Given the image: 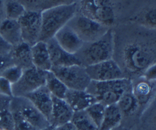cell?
<instances>
[{
	"label": "cell",
	"mask_w": 156,
	"mask_h": 130,
	"mask_svg": "<svg viewBox=\"0 0 156 130\" xmlns=\"http://www.w3.org/2000/svg\"><path fill=\"white\" fill-rule=\"evenodd\" d=\"M122 58L124 67L131 74L143 76L148 67L155 64V48L140 40H133L124 46Z\"/></svg>",
	"instance_id": "obj_1"
},
{
	"label": "cell",
	"mask_w": 156,
	"mask_h": 130,
	"mask_svg": "<svg viewBox=\"0 0 156 130\" xmlns=\"http://www.w3.org/2000/svg\"><path fill=\"white\" fill-rule=\"evenodd\" d=\"M77 13V2L71 5L57 6L41 12V33L39 41L46 43L53 38Z\"/></svg>",
	"instance_id": "obj_2"
},
{
	"label": "cell",
	"mask_w": 156,
	"mask_h": 130,
	"mask_svg": "<svg viewBox=\"0 0 156 130\" xmlns=\"http://www.w3.org/2000/svg\"><path fill=\"white\" fill-rule=\"evenodd\" d=\"M115 48V36L109 29L100 39L91 43H84L75 54L80 63L87 67L112 59Z\"/></svg>",
	"instance_id": "obj_3"
},
{
	"label": "cell",
	"mask_w": 156,
	"mask_h": 130,
	"mask_svg": "<svg viewBox=\"0 0 156 130\" xmlns=\"http://www.w3.org/2000/svg\"><path fill=\"white\" fill-rule=\"evenodd\" d=\"M132 83L127 78L115 80L92 81L86 90L94 96L97 102L105 106L117 104L126 92L131 90Z\"/></svg>",
	"instance_id": "obj_4"
},
{
	"label": "cell",
	"mask_w": 156,
	"mask_h": 130,
	"mask_svg": "<svg viewBox=\"0 0 156 130\" xmlns=\"http://www.w3.org/2000/svg\"><path fill=\"white\" fill-rule=\"evenodd\" d=\"M78 14L111 28L115 23V9L112 0H78Z\"/></svg>",
	"instance_id": "obj_5"
},
{
	"label": "cell",
	"mask_w": 156,
	"mask_h": 130,
	"mask_svg": "<svg viewBox=\"0 0 156 130\" xmlns=\"http://www.w3.org/2000/svg\"><path fill=\"white\" fill-rule=\"evenodd\" d=\"M84 43L100 39L110 28L80 14H76L67 23Z\"/></svg>",
	"instance_id": "obj_6"
},
{
	"label": "cell",
	"mask_w": 156,
	"mask_h": 130,
	"mask_svg": "<svg viewBox=\"0 0 156 130\" xmlns=\"http://www.w3.org/2000/svg\"><path fill=\"white\" fill-rule=\"evenodd\" d=\"M52 71L68 89L86 90L91 79L89 77L85 67L72 65L68 67H52Z\"/></svg>",
	"instance_id": "obj_7"
},
{
	"label": "cell",
	"mask_w": 156,
	"mask_h": 130,
	"mask_svg": "<svg viewBox=\"0 0 156 130\" xmlns=\"http://www.w3.org/2000/svg\"><path fill=\"white\" fill-rule=\"evenodd\" d=\"M10 109L18 113L34 129L41 130L50 125L47 119L25 97H13L10 101Z\"/></svg>",
	"instance_id": "obj_8"
},
{
	"label": "cell",
	"mask_w": 156,
	"mask_h": 130,
	"mask_svg": "<svg viewBox=\"0 0 156 130\" xmlns=\"http://www.w3.org/2000/svg\"><path fill=\"white\" fill-rule=\"evenodd\" d=\"M46 71L33 67L24 70L21 79L12 85L13 97H25L39 88L45 86Z\"/></svg>",
	"instance_id": "obj_9"
},
{
	"label": "cell",
	"mask_w": 156,
	"mask_h": 130,
	"mask_svg": "<svg viewBox=\"0 0 156 130\" xmlns=\"http://www.w3.org/2000/svg\"><path fill=\"white\" fill-rule=\"evenodd\" d=\"M85 68L92 81L102 82L125 78L122 69L112 59L87 66Z\"/></svg>",
	"instance_id": "obj_10"
},
{
	"label": "cell",
	"mask_w": 156,
	"mask_h": 130,
	"mask_svg": "<svg viewBox=\"0 0 156 130\" xmlns=\"http://www.w3.org/2000/svg\"><path fill=\"white\" fill-rule=\"evenodd\" d=\"M21 30L23 42L30 46L39 42L41 33V12L26 11L18 20Z\"/></svg>",
	"instance_id": "obj_11"
},
{
	"label": "cell",
	"mask_w": 156,
	"mask_h": 130,
	"mask_svg": "<svg viewBox=\"0 0 156 130\" xmlns=\"http://www.w3.org/2000/svg\"><path fill=\"white\" fill-rule=\"evenodd\" d=\"M52 67H68L81 65L75 54H70L65 51L58 44L54 37L46 42Z\"/></svg>",
	"instance_id": "obj_12"
},
{
	"label": "cell",
	"mask_w": 156,
	"mask_h": 130,
	"mask_svg": "<svg viewBox=\"0 0 156 130\" xmlns=\"http://www.w3.org/2000/svg\"><path fill=\"white\" fill-rule=\"evenodd\" d=\"M49 122L52 108V95L45 86L25 96Z\"/></svg>",
	"instance_id": "obj_13"
},
{
	"label": "cell",
	"mask_w": 156,
	"mask_h": 130,
	"mask_svg": "<svg viewBox=\"0 0 156 130\" xmlns=\"http://www.w3.org/2000/svg\"><path fill=\"white\" fill-rule=\"evenodd\" d=\"M54 39L65 51L73 54H75L84 44L77 33L67 24L56 33Z\"/></svg>",
	"instance_id": "obj_14"
},
{
	"label": "cell",
	"mask_w": 156,
	"mask_h": 130,
	"mask_svg": "<svg viewBox=\"0 0 156 130\" xmlns=\"http://www.w3.org/2000/svg\"><path fill=\"white\" fill-rule=\"evenodd\" d=\"M64 99L74 112L85 111L91 104L97 102L94 96L87 90L68 89Z\"/></svg>",
	"instance_id": "obj_15"
},
{
	"label": "cell",
	"mask_w": 156,
	"mask_h": 130,
	"mask_svg": "<svg viewBox=\"0 0 156 130\" xmlns=\"http://www.w3.org/2000/svg\"><path fill=\"white\" fill-rule=\"evenodd\" d=\"M74 111L65 99L52 96V108L49 123L58 126L71 120Z\"/></svg>",
	"instance_id": "obj_16"
},
{
	"label": "cell",
	"mask_w": 156,
	"mask_h": 130,
	"mask_svg": "<svg viewBox=\"0 0 156 130\" xmlns=\"http://www.w3.org/2000/svg\"><path fill=\"white\" fill-rule=\"evenodd\" d=\"M0 36L12 47L23 42L21 27L17 20L5 18L0 22Z\"/></svg>",
	"instance_id": "obj_17"
},
{
	"label": "cell",
	"mask_w": 156,
	"mask_h": 130,
	"mask_svg": "<svg viewBox=\"0 0 156 130\" xmlns=\"http://www.w3.org/2000/svg\"><path fill=\"white\" fill-rule=\"evenodd\" d=\"M31 54L34 67L43 71H50L52 65L46 43L39 41L32 45Z\"/></svg>",
	"instance_id": "obj_18"
},
{
	"label": "cell",
	"mask_w": 156,
	"mask_h": 130,
	"mask_svg": "<svg viewBox=\"0 0 156 130\" xmlns=\"http://www.w3.org/2000/svg\"><path fill=\"white\" fill-rule=\"evenodd\" d=\"M9 55L12 58L14 65L21 67L23 70L34 67L32 61V54H31V46L24 42L12 47Z\"/></svg>",
	"instance_id": "obj_19"
},
{
	"label": "cell",
	"mask_w": 156,
	"mask_h": 130,
	"mask_svg": "<svg viewBox=\"0 0 156 130\" xmlns=\"http://www.w3.org/2000/svg\"><path fill=\"white\" fill-rule=\"evenodd\" d=\"M154 82H149L142 76L132 84L131 92L138 101L139 106L148 104L154 95Z\"/></svg>",
	"instance_id": "obj_20"
},
{
	"label": "cell",
	"mask_w": 156,
	"mask_h": 130,
	"mask_svg": "<svg viewBox=\"0 0 156 130\" xmlns=\"http://www.w3.org/2000/svg\"><path fill=\"white\" fill-rule=\"evenodd\" d=\"M122 114L116 104L105 106L103 120L98 130H114L122 120Z\"/></svg>",
	"instance_id": "obj_21"
},
{
	"label": "cell",
	"mask_w": 156,
	"mask_h": 130,
	"mask_svg": "<svg viewBox=\"0 0 156 130\" xmlns=\"http://www.w3.org/2000/svg\"><path fill=\"white\" fill-rule=\"evenodd\" d=\"M3 96L0 98V129L15 130V121L10 109L11 99Z\"/></svg>",
	"instance_id": "obj_22"
},
{
	"label": "cell",
	"mask_w": 156,
	"mask_h": 130,
	"mask_svg": "<svg viewBox=\"0 0 156 130\" xmlns=\"http://www.w3.org/2000/svg\"><path fill=\"white\" fill-rule=\"evenodd\" d=\"M45 86L47 88L52 96L62 99H64L68 89L52 71L46 72Z\"/></svg>",
	"instance_id": "obj_23"
},
{
	"label": "cell",
	"mask_w": 156,
	"mask_h": 130,
	"mask_svg": "<svg viewBox=\"0 0 156 130\" xmlns=\"http://www.w3.org/2000/svg\"><path fill=\"white\" fill-rule=\"evenodd\" d=\"M116 104L122 114V116L131 115L140 107L138 101L133 95L131 90L126 92L120 98Z\"/></svg>",
	"instance_id": "obj_24"
},
{
	"label": "cell",
	"mask_w": 156,
	"mask_h": 130,
	"mask_svg": "<svg viewBox=\"0 0 156 130\" xmlns=\"http://www.w3.org/2000/svg\"><path fill=\"white\" fill-rule=\"evenodd\" d=\"M71 122L77 130H98V128L85 111L74 112Z\"/></svg>",
	"instance_id": "obj_25"
},
{
	"label": "cell",
	"mask_w": 156,
	"mask_h": 130,
	"mask_svg": "<svg viewBox=\"0 0 156 130\" xmlns=\"http://www.w3.org/2000/svg\"><path fill=\"white\" fill-rule=\"evenodd\" d=\"M26 12L22 5L16 0H5V18L18 21Z\"/></svg>",
	"instance_id": "obj_26"
},
{
	"label": "cell",
	"mask_w": 156,
	"mask_h": 130,
	"mask_svg": "<svg viewBox=\"0 0 156 130\" xmlns=\"http://www.w3.org/2000/svg\"><path fill=\"white\" fill-rule=\"evenodd\" d=\"M105 109V106L104 104H101L99 102H96L94 104H91L90 107H88L85 110L87 114H88L90 119L93 120V122L96 125V127L98 128V129L100 127L101 123H102V120H103Z\"/></svg>",
	"instance_id": "obj_27"
},
{
	"label": "cell",
	"mask_w": 156,
	"mask_h": 130,
	"mask_svg": "<svg viewBox=\"0 0 156 130\" xmlns=\"http://www.w3.org/2000/svg\"><path fill=\"white\" fill-rule=\"evenodd\" d=\"M23 72H24V70L21 67L15 65H12L5 69L0 76L5 78L12 85H13L21 79Z\"/></svg>",
	"instance_id": "obj_28"
},
{
	"label": "cell",
	"mask_w": 156,
	"mask_h": 130,
	"mask_svg": "<svg viewBox=\"0 0 156 130\" xmlns=\"http://www.w3.org/2000/svg\"><path fill=\"white\" fill-rule=\"evenodd\" d=\"M139 21L145 27L148 29L155 30L156 26L155 8H151L145 11L142 14V16H140L139 18Z\"/></svg>",
	"instance_id": "obj_29"
},
{
	"label": "cell",
	"mask_w": 156,
	"mask_h": 130,
	"mask_svg": "<svg viewBox=\"0 0 156 130\" xmlns=\"http://www.w3.org/2000/svg\"><path fill=\"white\" fill-rule=\"evenodd\" d=\"M26 11L30 12H42V4L43 0H16Z\"/></svg>",
	"instance_id": "obj_30"
},
{
	"label": "cell",
	"mask_w": 156,
	"mask_h": 130,
	"mask_svg": "<svg viewBox=\"0 0 156 130\" xmlns=\"http://www.w3.org/2000/svg\"><path fill=\"white\" fill-rule=\"evenodd\" d=\"M74 2H76V0H43L42 11L57 6L71 5Z\"/></svg>",
	"instance_id": "obj_31"
},
{
	"label": "cell",
	"mask_w": 156,
	"mask_h": 130,
	"mask_svg": "<svg viewBox=\"0 0 156 130\" xmlns=\"http://www.w3.org/2000/svg\"><path fill=\"white\" fill-rule=\"evenodd\" d=\"M12 113L15 121V130H30L33 129L32 126L18 113L12 112Z\"/></svg>",
	"instance_id": "obj_32"
},
{
	"label": "cell",
	"mask_w": 156,
	"mask_h": 130,
	"mask_svg": "<svg viewBox=\"0 0 156 130\" xmlns=\"http://www.w3.org/2000/svg\"><path fill=\"white\" fill-rule=\"evenodd\" d=\"M0 95L8 98H13L12 85L2 76H0Z\"/></svg>",
	"instance_id": "obj_33"
},
{
	"label": "cell",
	"mask_w": 156,
	"mask_h": 130,
	"mask_svg": "<svg viewBox=\"0 0 156 130\" xmlns=\"http://www.w3.org/2000/svg\"><path fill=\"white\" fill-rule=\"evenodd\" d=\"M143 78L149 82H155L156 79V65L155 64L148 67L143 74Z\"/></svg>",
	"instance_id": "obj_34"
},
{
	"label": "cell",
	"mask_w": 156,
	"mask_h": 130,
	"mask_svg": "<svg viewBox=\"0 0 156 130\" xmlns=\"http://www.w3.org/2000/svg\"><path fill=\"white\" fill-rule=\"evenodd\" d=\"M14 65L12 59L9 54L8 55H0V73H2L5 69L9 66Z\"/></svg>",
	"instance_id": "obj_35"
},
{
	"label": "cell",
	"mask_w": 156,
	"mask_h": 130,
	"mask_svg": "<svg viewBox=\"0 0 156 130\" xmlns=\"http://www.w3.org/2000/svg\"><path fill=\"white\" fill-rule=\"evenodd\" d=\"M12 49V46L6 43L2 37L0 36V55H8L10 54Z\"/></svg>",
	"instance_id": "obj_36"
},
{
	"label": "cell",
	"mask_w": 156,
	"mask_h": 130,
	"mask_svg": "<svg viewBox=\"0 0 156 130\" xmlns=\"http://www.w3.org/2000/svg\"><path fill=\"white\" fill-rule=\"evenodd\" d=\"M55 130H77L76 129L74 125L71 123V121L68 122V123H63L62 125L55 126Z\"/></svg>",
	"instance_id": "obj_37"
},
{
	"label": "cell",
	"mask_w": 156,
	"mask_h": 130,
	"mask_svg": "<svg viewBox=\"0 0 156 130\" xmlns=\"http://www.w3.org/2000/svg\"><path fill=\"white\" fill-rule=\"evenodd\" d=\"M5 0H0V18L5 15Z\"/></svg>",
	"instance_id": "obj_38"
},
{
	"label": "cell",
	"mask_w": 156,
	"mask_h": 130,
	"mask_svg": "<svg viewBox=\"0 0 156 130\" xmlns=\"http://www.w3.org/2000/svg\"><path fill=\"white\" fill-rule=\"evenodd\" d=\"M41 130H55V126H53L52 125H49L48 126H46V128H44V129H41Z\"/></svg>",
	"instance_id": "obj_39"
},
{
	"label": "cell",
	"mask_w": 156,
	"mask_h": 130,
	"mask_svg": "<svg viewBox=\"0 0 156 130\" xmlns=\"http://www.w3.org/2000/svg\"><path fill=\"white\" fill-rule=\"evenodd\" d=\"M30 130H37V129H34V128H33V129H30Z\"/></svg>",
	"instance_id": "obj_40"
},
{
	"label": "cell",
	"mask_w": 156,
	"mask_h": 130,
	"mask_svg": "<svg viewBox=\"0 0 156 130\" xmlns=\"http://www.w3.org/2000/svg\"><path fill=\"white\" fill-rule=\"evenodd\" d=\"M0 130H5V129H0Z\"/></svg>",
	"instance_id": "obj_41"
}]
</instances>
